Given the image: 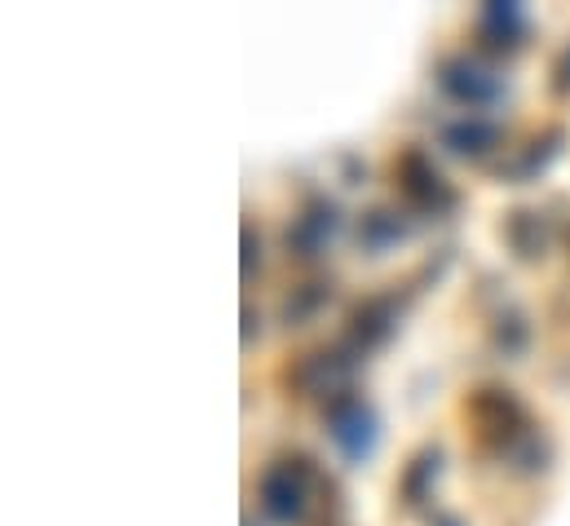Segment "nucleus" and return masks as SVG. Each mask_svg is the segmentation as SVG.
Segmentation results:
<instances>
[{
    "mask_svg": "<svg viewBox=\"0 0 570 526\" xmlns=\"http://www.w3.org/2000/svg\"><path fill=\"white\" fill-rule=\"evenodd\" d=\"M403 168H411V173H416V182H407V186H403V195H407L411 203H424V208H429L433 199H438V203H451V190H446V186H442V177L424 164V155H420V151H407V155H403Z\"/></svg>",
    "mask_w": 570,
    "mask_h": 526,
    "instance_id": "20e7f679",
    "label": "nucleus"
},
{
    "mask_svg": "<svg viewBox=\"0 0 570 526\" xmlns=\"http://www.w3.org/2000/svg\"><path fill=\"white\" fill-rule=\"evenodd\" d=\"M327 425H331V439H336V447L346 452L350 460H363L368 452H372V443H376V420H372V411L359 402V398H336L331 407H327Z\"/></svg>",
    "mask_w": 570,
    "mask_h": 526,
    "instance_id": "f03ea898",
    "label": "nucleus"
},
{
    "mask_svg": "<svg viewBox=\"0 0 570 526\" xmlns=\"http://www.w3.org/2000/svg\"><path fill=\"white\" fill-rule=\"evenodd\" d=\"M500 133L491 129V125H482V120H465V125H451L446 129V147H455V151H461V155H478V151H487L491 142H496Z\"/></svg>",
    "mask_w": 570,
    "mask_h": 526,
    "instance_id": "423d86ee",
    "label": "nucleus"
},
{
    "mask_svg": "<svg viewBox=\"0 0 570 526\" xmlns=\"http://www.w3.org/2000/svg\"><path fill=\"white\" fill-rule=\"evenodd\" d=\"M354 332L363 337V346H376L389 332V301L385 296H376V301L354 309Z\"/></svg>",
    "mask_w": 570,
    "mask_h": 526,
    "instance_id": "39448f33",
    "label": "nucleus"
},
{
    "mask_svg": "<svg viewBox=\"0 0 570 526\" xmlns=\"http://www.w3.org/2000/svg\"><path fill=\"white\" fill-rule=\"evenodd\" d=\"M442 89H446L451 97L469 102V107H478V102L496 97V80H482V71L469 67V62H446V67H442Z\"/></svg>",
    "mask_w": 570,
    "mask_h": 526,
    "instance_id": "7ed1b4c3",
    "label": "nucleus"
},
{
    "mask_svg": "<svg viewBox=\"0 0 570 526\" xmlns=\"http://www.w3.org/2000/svg\"><path fill=\"white\" fill-rule=\"evenodd\" d=\"M310 460H275L266 474H261V509L275 517V522H305V482H310Z\"/></svg>",
    "mask_w": 570,
    "mask_h": 526,
    "instance_id": "f257e3e1",
    "label": "nucleus"
}]
</instances>
